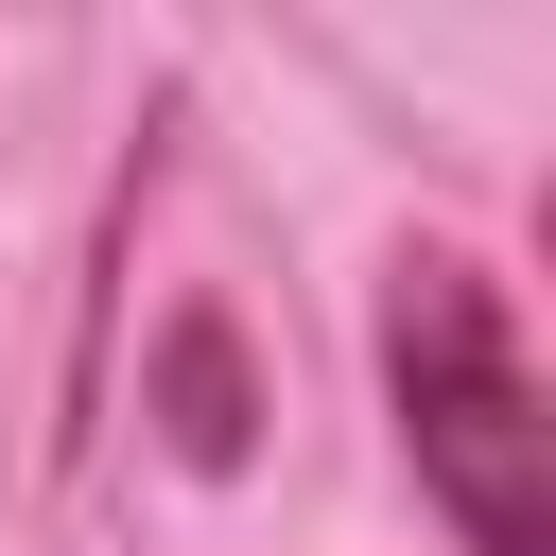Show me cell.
Wrapping results in <instances>:
<instances>
[{
	"label": "cell",
	"instance_id": "cell-2",
	"mask_svg": "<svg viewBox=\"0 0 556 556\" xmlns=\"http://www.w3.org/2000/svg\"><path fill=\"white\" fill-rule=\"evenodd\" d=\"M174 452H191V469H226V452H243V348H226L208 313L174 330Z\"/></svg>",
	"mask_w": 556,
	"mask_h": 556
},
{
	"label": "cell",
	"instance_id": "cell-1",
	"mask_svg": "<svg viewBox=\"0 0 556 556\" xmlns=\"http://www.w3.org/2000/svg\"><path fill=\"white\" fill-rule=\"evenodd\" d=\"M382 400L469 556H556V417H539V365H521V313L486 261L417 243L382 278Z\"/></svg>",
	"mask_w": 556,
	"mask_h": 556
}]
</instances>
